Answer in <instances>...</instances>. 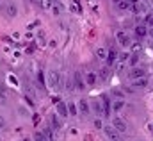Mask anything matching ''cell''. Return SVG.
Returning a JSON list of instances; mask_svg holds the SVG:
<instances>
[{
	"instance_id": "4316f807",
	"label": "cell",
	"mask_w": 153,
	"mask_h": 141,
	"mask_svg": "<svg viewBox=\"0 0 153 141\" xmlns=\"http://www.w3.org/2000/svg\"><path fill=\"white\" fill-rule=\"evenodd\" d=\"M94 111H96V112H98V114H103V109H102V104H100V102H94Z\"/></svg>"
},
{
	"instance_id": "5b68a950",
	"label": "cell",
	"mask_w": 153,
	"mask_h": 141,
	"mask_svg": "<svg viewBox=\"0 0 153 141\" xmlns=\"http://www.w3.org/2000/svg\"><path fill=\"white\" fill-rule=\"evenodd\" d=\"M103 132H105V136H107L111 141H119V132H116L114 127L107 125V127H103Z\"/></svg>"
},
{
	"instance_id": "ba28073f",
	"label": "cell",
	"mask_w": 153,
	"mask_h": 141,
	"mask_svg": "<svg viewBox=\"0 0 153 141\" xmlns=\"http://www.w3.org/2000/svg\"><path fill=\"white\" fill-rule=\"evenodd\" d=\"M116 59H117V50L111 48V50L107 52V59H105V61H107V66H109V68H111V66H112V64L116 63Z\"/></svg>"
},
{
	"instance_id": "9a60e30c",
	"label": "cell",
	"mask_w": 153,
	"mask_h": 141,
	"mask_svg": "<svg viewBox=\"0 0 153 141\" xmlns=\"http://www.w3.org/2000/svg\"><path fill=\"white\" fill-rule=\"evenodd\" d=\"M146 34H148V29H146L144 25H137V27H135V36H137L139 39H141V38H144Z\"/></svg>"
},
{
	"instance_id": "d4e9b609",
	"label": "cell",
	"mask_w": 153,
	"mask_h": 141,
	"mask_svg": "<svg viewBox=\"0 0 153 141\" xmlns=\"http://www.w3.org/2000/svg\"><path fill=\"white\" fill-rule=\"evenodd\" d=\"M66 89H68V91H73V89H75V84H73L71 79H66Z\"/></svg>"
},
{
	"instance_id": "2e32d148",
	"label": "cell",
	"mask_w": 153,
	"mask_h": 141,
	"mask_svg": "<svg viewBox=\"0 0 153 141\" xmlns=\"http://www.w3.org/2000/svg\"><path fill=\"white\" fill-rule=\"evenodd\" d=\"M146 86H148V79H146V77L134 80V88H146Z\"/></svg>"
},
{
	"instance_id": "30bf717a",
	"label": "cell",
	"mask_w": 153,
	"mask_h": 141,
	"mask_svg": "<svg viewBox=\"0 0 153 141\" xmlns=\"http://www.w3.org/2000/svg\"><path fill=\"white\" fill-rule=\"evenodd\" d=\"M76 109H78V112H82L84 116H87V114H89V111H91V109H89V104H87L85 100H80V102H78V106H76Z\"/></svg>"
},
{
	"instance_id": "f1b7e54d",
	"label": "cell",
	"mask_w": 153,
	"mask_h": 141,
	"mask_svg": "<svg viewBox=\"0 0 153 141\" xmlns=\"http://www.w3.org/2000/svg\"><path fill=\"white\" fill-rule=\"evenodd\" d=\"M34 140L36 141H46L45 136H43V132H36V134H34Z\"/></svg>"
},
{
	"instance_id": "8992f818",
	"label": "cell",
	"mask_w": 153,
	"mask_h": 141,
	"mask_svg": "<svg viewBox=\"0 0 153 141\" xmlns=\"http://www.w3.org/2000/svg\"><path fill=\"white\" fill-rule=\"evenodd\" d=\"M132 9H134V13H135V14H143V13H146V11H148V5H146V2L139 0V2H135V4L132 5Z\"/></svg>"
},
{
	"instance_id": "8d00e7d4",
	"label": "cell",
	"mask_w": 153,
	"mask_h": 141,
	"mask_svg": "<svg viewBox=\"0 0 153 141\" xmlns=\"http://www.w3.org/2000/svg\"><path fill=\"white\" fill-rule=\"evenodd\" d=\"M148 34H150V36L153 38V27H150V31H148Z\"/></svg>"
},
{
	"instance_id": "603a6c76",
	"label": "cell",
	"mask_w": 153,
	"mask_h": 141,
	"mask_svg": "<svg viewBox=\"0 0 153 141\" xmlns=\"http://www.w3.org/2000/svg\"><path fill=\"white\" fill-rule=\"evenodd\" d=\"M39 4H41V7H43V9H50V7H52V4H53V0H39Z\"/></svg>"
},
{
	"instance_id": "d6986e66",
	"label": "cell",
	"mask_w": 153,
	"mask_h": 141,
	"mask_svg": "<svg viewBox=\"0 0 153 141\" xmlns=\"http://www.w3.org/2000/svg\"><path fill=\"white\" fill-rule=\"evenodd\" d=\"M68 114H71V116H76L78 114V109H76V104H73V102H70L68 104Z\"/></svg>"
},
{
	"instance_id": "cb8c5ba5",
	"label": "cell",
	"mask_w": 153,
	"mask_h": 141,
	"mask_svg": "<svg viewBox=\"0 0 153 141\" xmlns=\"http://www.w3.org/2000/svg\"><path fill=\"white\" fill-rule=\"evenodd\" d=\"M130 46H132V52H134V54L141 52V43H130Z\"/></svg>"
},
{
	"instance_id": "6da1fadb",
	"label": "cell",
	"mask_w": 153,
	"mask_h": 141,
	"mask_svg": "<svg viewBox=\"0 0 153 141\" xmlns=\"http://www.w3.org/2000/svg\"><path fill=\"white\" fill-rule=\"evenodd\" d=\"M48 84H50L53 89H57V88L61 86V75H59V71H55V70L48 71Z\"/></svg>"
},
{
	"instance_id": "3957f363",
	"label": "cell",
	"mask_w": 153,
	"mask_h": 141,
	"mask_svg": "<svg viewBox=\"0 0 153 141\" xmlns=\"http://www.w3.org/2000/svg\"><path fill=\"white\" fill-rule=\"evenodd\" d=\"M128 75H130L132 80H135V79H143V77H146V70H144V68H139V66H134Z\"/></svg>"
},
{
	"instance_id": "f35d334b",
	"label": "cell",
	"mask_w": 153,
	"mask_h": 141,
	"mask_svg": "<svg viewBox=\"0 0 153 141\" xmlns=\"http://www.w3.org/2000/svg\"><path fill=\"white\" fill-rule=\"evenodd\" d=\"M114 2H116V4H117V2H119V0H114Z\"/></svg>"
},
{
	"instance_id": "8fae6325",
	"label": "cell",
	"mask_w": 153,
	"mask_h": 141,
	"mask_svg": "<svg viewBox=\"0 0 153 141\" xmlns=\"http://www.w3.org/2000/svg\"><path fill=\"white\" fill-rule=\"evenodd\" d=\"M96 77H100L102 80H109V77H111V68H109V66L100 68V71H98V75H96Z\"/></svg>"
},
{
	"instance_id": "d590c367",
	"label": "cell",
	"mask_w": 153,
	"mask_h": 141,
	"mask_svg": "<svg viewBox=\"0 0 153 141\" xmlns=\"http://www.w3.org/2000/svg\"><path fill=\"white\" fill-rule=\"evenodd\" d=\"M119 59H121V61H126V59H128V54H121Z\"/></svg>"
},
{
	"instance_id": "e575fe53",
	"label": "cell",
	"mask_w": 153,
	"mask_h": 141,
	"mask_svg": "<svg viewBox=\"0 0 153 141\" xmlns=\"http://www.w3.org/2000/svg\"><path fill=\"white\" fill-rule=\"evenodd\" d=\"M137 59H139L137 56H132V59H130V64H135V63H137Z\"/></svg>"
},
{
	"instance_id": "1f68e13d",
	"label": "cell",
	"mask_w": 153,
	"mask_h": 141,
	"mask_svg": "<svg viewBox=\"0 0 153 141\" xmlns=\"http://www.w3.org/2000/svg\"><path fill=\"white\" fill-rule=\"evenodd\" d=\"M146 23H148L150 27H153V14H152V16H148V18H146Z\"/></svg>"
},
{
	"instance_id": "4dcf8cb0",
	"label": "cell",
	"mask_w": 153,
	"mask_h": 141,
	"mask_svg": "<svg viewBox=\"0 0 153 141\" xmlns=\"http://www.w3.org/2000/svg\"><path fill=\"white\" fill-rule=\"evenodd\" d=\"M4 127H5V118L0 114V129H4Z\"/></svg>"
},
{
	"instance_id": "d6a6232c",
	"label": "cell",
	"mask_w": 153,
	"mask_h": 141,
	"mask_svg": "<svg viewBox=\"0 0 153 141\" xmlns=\"http://www.w3.org/2000/svg\"><path fill=\"white\" fill-rule=\"evenodd\" d=\"M112 93H114V95H116V97H117V98H123V93H121L119 89H114Z\"/></svg>"
},
{
	"instance_id": "e0dca14e",
	"label": "cell",
	"mask_w": 153,
	"mask_h": 141,
	"mask_svg": "<svg viewBox=\"0 0 153 141\" xmlns=\"http://www.w3.org/2000/svg\"><path fill=\"white\" fill-rule=\"evenodd\" d=\"M50 9H52V13H53L55 16H59V14H61V13L64 11L62 4H52V7H50Z\"/></svg>"
},
{
	"instance_id": "9c48e42d",
	"label": "cell",
	"mask_w": 153,
	"mask_h": 141,
	"mask_svg": "<svg viewBox=\"0 0 153 141\" xmlns=\"http://www.w3.org/2000/svg\"><path fill=\"white\" fill-rule=\"evenodd\" d=\"M102 109H103V116H111V102L107 97H102Z\"/></svg>"
},
{
	"instance_id": "74e56055",
	"label": "cell",
	"mask_w": 153,
	"mask_h": 141,
	"mask_svg": "<svg viewBox=\"0 0 153 141\" xmlns=\"http://www.w3.org/2000/svg\"><path fill=\"white\" fill-rule=\"evenodd\" d=\"M132 2H134V4H135V2H139V0H132Z\"/></svg>"
},
{
	"instance_id": "7a4b0ae2",
	"label": "cell",
	"mask_w": 153,
	"mask_h": 141,
	"mask_svg": "<svg viewBox=\"0 0 153 141\" xmlns=\"http://www.w3.org/2000/svg\"><path fill=\"white\" fill-rule=\"evenodd\" d=\"M116 39H117V43H119L121 46H130V43H132L130 36L126 34V32H123V31H119V32L116 34Z\"/></svg>"
},
{
	"instance_id": "f546056e",
	"label": "cell",
	"mask_w": 153,
	"mask_h": 141,
	"mask_svg": "<svg viewBox=\"0 0 153 141\" xmlns=\"http://www.w3.org/2000/svg\"><path fill=\"white\" fill-rule=\"evenodd\" d=\"M38 43H41V45L45 43V34H43V32H39L38 34Z\"/></svg>"
},
{
	"instance_id": "44dd1931",
	"label": "cell",
	"mask_w": 153,
	"mask_h": 141,
	"mask_svg": "<svg viewBox=\"0 0 153 141\" xmlns=\"http://www.w3.org/2000/svg\"><path fill=\"white\" fill-rule=\"evenodd\" d=\"M96 57L98 59H107V50L105 48H98L96 50Z\"/></svg>"
},
{
	"instance_id": "ab89813d",
	"label": "cell",
	"mask_w": 153,
	"mask_h": 141,
	"mask_svg": "<svg viewBox=\"0 0 153 141\" xmlns=\"http://www.w3.org/2000/svg\"><path fill=\"white\" fill-rule=\"evenodd\" d=\"M32 2H38V0H32Z\"/></svg>"
},
{
	"instance_id": "7402d4cb",
	"label": "cell",
	"mask_w": 153,
	"mask_h": 141,
	"mask_svg": "<svg viewBox=\"0 0 153 141\" xmlns=\"http://www.w3.org/2000/svg\"><path fill=\"white\" fill-rule=\"evenodd\" d=\"M50 122H52V127H53V129H59V127H61V122H59V118H57L55 114L50 118Z\"/></svg>"
},
{
	"instance_id": "4fadbf2b",
	"label": "cell",
	"mask_w": 153,
	"mask_h": 141,
	"mask_svg": "<svg viewBox=\"0 0 153 141\" xmlns=\"http://www.w3.org/2000/svg\"><path fill=\"white\" fill-rule=\"evenodd\" d=\"M5 14H7L9 18H14V16L18 14V9H16V5H14V4H9V5L5 7Z\"/></svg>"
},
{
	"instance_id": "484cf974",
	"label": "cell",
	"mask_w": 153,
	"mask_h": 141,
	"mask_svg": "<svg viewBox=\"0 0 153 141\" xmlns=\"http://www.w3.org/2000/svg\"><path fill=\"white\" fill-rule=\"evenodd\" d=\"M38 84L41 86V88H43V89H45V75H43L41 71L38 73Z\"/></svg>"
},
{
	"instance_id": "7c38bea8",
	"label": "cell",
	"mask_w": 153,
	"mask_h": 141,
	"mask_svg": "<svg viewBox=\"0 0 153 141\" xmlns=\"http://www.w3.org/2000/svg\"><path fill=\"white\" fill-rule=\"evenodd\" d=\"M96 79H98L96 73H94V71H89V73L85 75V80H84V82H85L87 86H94V84H96Z\"/></svg>"
},
{
	"instance_id": "5bb4252c",
	"label": "cell",
	"mask_w": 153,
	"mask_h": 141,
	"mask_svg": "<svg viewBox=\"0 0 153 141\" xmlns=\"http://www.w3.org/2000/svg\"><path fill=\"white\" fill-rule=\"evenodd\" d=\"M57 112H59V116H68V107L64 102H57Z\"/></svg>"
},
{
	"instance_id": "83f0119b",
	"label": "cell",
	"mask_w": 153,
	"mask_h": 141,
	"mask_svg": "<svg viewBox=\"0 0 153 141\" xmlns=\"http://www.w3.org/2000/svg\"><path fill=\"white\" fill-rule=\"evenodd\" d=\"M93 125H94L96 129H103V123H102V120H100V118H96V120L93 122Z\"/></svg>"
},
{
	"instance_id": "60d3db41",
	"label": "cell",
	"mask_w": 153,
	"mask_h": 141,
	"mask_svg": "<svg viewBox=\"0 0 153 141\" xmlns=\"http://www.w3.org/2000/svg\"><path fill=\"white\" fill-rule=\"evenodd\" d=\"M152 2H153V0H152Z\"/></svg>"
},
{
	"instance_id": "ac0fdd59",
	"label": "cell",
	"mask_w": 153,
	"mask_h": 141,
	"mask_svg": "<svg viewBox=\"0 0 153 141\" xmlns=\"http://www.w3.org/2000/svg\"><path fill=\"white\" fill-rule=\"evenodd\" d=\"M117 7H119L121 11H126V9L132 7V4H130V0H119V2H117Z\"/></svg>"
},
{
	"instance_id": "52a82bcc",
	"label": "cell",
	"mask_w": 153,
	"mask_h": 141,
	"mask_svg": "<svg viewBox=\"0 0 153 141\" xmlns=\"http://www.w3.org/2000/svg\"><path fill=\"white\" fill-rule=\"evenodd\" d=\"M73 84H75L76 89H84L85 88V82H84V79H82V73L80 71H75V75H73Z\"/></svg>"
},
{
	"instance_id": "836d02e7",
	"label": "cell",
	"mask_w": 153,
	"mask_h": 141,
	"mask_svg": "<svg viewBox=\"0 0 153 141\" xmlns=\"http://www.w3.org/2000/svg\"><path fill=\"white\" fill-rule=\"evenodd\" d=\"M0 104H5V95H4V91H0Z\"/></svg>"
},
{
	"instance_id": "ffe728a7",
	"label": "cell",
	"mask_w": 153,
	"mask_h": 141,
	"mask_svg": "<svg viewBox=\"0 0 153 141\" xmlns=\"http://www.w3.org/2000/svg\"><path fill=\"white\" fill-rule=\"evenodd\" d=\"M123 107H125V102H123V100H116L114 104H112V109H114L116 112H119Z\"/></svg>"
},
{
	"instance_id": "277c9868",
	"label": "cell",
	"mask_w": 153,
	"mask_h": 141,
	"mask_svg": "<svg viewBox=\"0 0 153 141\" xmlns=\"http://www.w3.org/2000/svg\"><path fill=\"white\" fill-rule=\"evenodd\" d=\"M112 127H114L116 132H125V130H126V123H125V120H121L119 116H116L114 120H112Z\"/></svg>"
}]
</instances>
